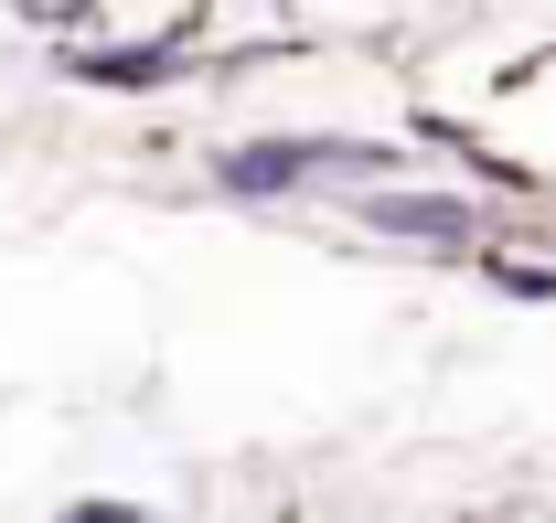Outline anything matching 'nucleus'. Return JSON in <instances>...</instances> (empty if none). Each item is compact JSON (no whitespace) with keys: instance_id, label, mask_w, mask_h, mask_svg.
<instances>
[{"instance_id":"nucleus-3","label":"nucleus","mask_w":556,"mask_h":523,"mask_svg":"<svg viewBox=\"0 0 556 523\" xmlns=\"http://www.w3.org/2000/svg\"><path fill=\"white\" fill-rule=\"evenodd\" d=\"M86 86H161V75H182V43L161 33V43H129V54H75Z\"/></svg>"},{"instance_id":"nucleus-2","label":"nucleus","mask_w":556,"mask_h":523,"mask_svg":"<svg viewBox=\"0 0 556 523\" xmlns=\"http://www.w3.org/2000/svg\"><path fill=\"white\" fill-rule=\"evenodd\" d=\"M353 225L364 235H386V246H482L492 235V203L482 193H439V182H396V171H375L364 193H353Z\"/></svg>"},{"instance_id":"nucleus-1","label":"nucleus","mask_w":556,"mask_h":523,"mask_svg":"<svg viewBox=\"0 0 556 523\" xmlns=\"http://www.w3.org/2000/svg\"><path fill=\"white\" fill-rule=\"evenodd\" d=\"M375 171H396V150H375V139H236L225 161H214V182L236 203H278V193H311V182H375Z\"/></svg>"},{"instance_id":"nucleus-4","label":"nucleus","mask_w":556,"mask_h":523,"mask_svg":"<svg viewBox=\"0 0 556 523\" xmlns=\"http://www.w3.org/2000/svg\"><path fill=\"white\" fill-rule=\"evenodd\" d=\"M482 278L503 299H556V257H514V246H492V235H482Z\"/></svg>"}]
</instances>
